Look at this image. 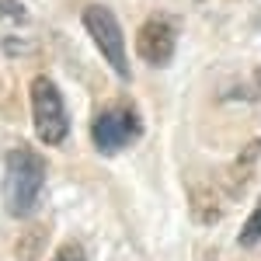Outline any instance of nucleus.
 <instances>
[{
	"instance_id": "f257e3e1",
	"label": "nucleus",
	"mask_w": 261,
	"mask_h": 261,
	"mask_svg": "<svg viewBox=\"0 0 261 261\" xmlns=\"http://www.w3.org/2000/svg\"><path fill=\"white\" fill-rule=\"evenodd\" d=\"M42 185H45V164H42L39 153H32L24 146L11 150L7 153V167H4V185H0L4 209L14 220L32 216V209H35V202L42 195Z\"/></svg>"
},
{
	"instance_id": "f03ea898",
	"label": "nucleus",
	"mask_w": 261,
	"mask_h": 261,
	"mask_svg": "<svg viewBox=\"0 0 261 261\" xmlns=\"http://www.w3.org/2000/svg\"><path fill=\"white\" fill-rule=\"evenodd\" d=\"M140 136H143V119L129 101H115V105L101 108L94 115V125H91V140L98 146V153H105V157L122 153Z\"/></svg>"
},
{
	"instance_id": "7ed1b4c3",
	"label": "nucleus",
	"mask_w": 261,
	"mask_h": 261,
	"mask_svg": "<svg viewBox=\"0 0 261 261\" xmlns=\"http://www.w3.org/2000/svg\"><path fill=\"white\" fill-rule=\"evenodd\" d=\"M32 122H35V136L45 146H60L70 133V115H66L63 94L49 77L32 81Z\"/></svg>"
},
{
	"instance_id": "20e7f679",
	"label": "nucleus",
	"mask_w": 261,
	"mask_h": 261,
	"mask_svg": "<svg viewBox=\"0 0 261 261\" xmlns=\"http://www.w3.org/2000/svg\"><path fill=\"white\" fill-rule=\"evenodd\" d=\"M81 21L87 28V35L94 39L98 53L108 60V66L119 73L122 81H129V56H125V42H122V28L115 21V14L105 4H91V7H84Z\"/></svg>"
},
{
	"instance_id": "39448f33",
	"label": "nucleus",
	"mask_w": 261,
	"mask_h": 261,
	"mask_svg": "<svg viewBox=\"0 0 261 261\" xmlns=\"http://www.w3.org/2000/svg\"><path fill=\"white\" fill-rule=\"evenodd\" d=\"M174 42H178L174 21L164 18V14H153V18L136 32V53H140L150 66H164V63H171V56H174Z\"/></svg>"
},
{
	"instance_id": "423d86ee",
	"label": "nucleus",
	"mask_w": 261,
	"mask_h": 261,
	"mask_svg": "<svg viewBox=\"0 0 261 261\" xmlns=\"http://www.w3.org/2000/svg\"><path fill=\"white\" fill-rule=\"evenodd\" d=\"M258 241H261V199H258V205H254V213L244 220L241 233H237V244H241V247H254Z\"/></svg>"
},
{
	"instance_id": "0eeeda50",
	"label": "nucleus",
	"mask_w": 261,
	"mask_h": 261,
	"mask_svg": "<svg viewBox=\"0 0 261 261\" xmlns=\"http://www.w3.org/2000/svg\"><path fill=\"white\" fill-rule=\"evenodd\" d=\"M53 261H87V254H84V247L77 241H66L60 251L53 254Z\"/></svg>"
},
{
	"instance_id": "6e6552de",
	"label": "nucleus",
	"mask_w": 261,
	"mask_h": 261,
	"mask_svg": "<svg viewBox=\"0 0 261 261\" xmlns=\"http://www.w3.org/2000/svg\"><path fill=\"white\" fill-rule=\"evenodd\" d=\"M0 21H24V4L21 0H0Z\"/></svg>"
}]
</instances>
